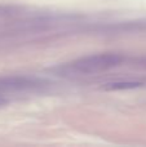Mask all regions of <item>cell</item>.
I'll return each mask as SVG.
<instances>
[{"label": "cell", "instance_id": "1", "mask_svg": "<svg viewBox=\"0 0 146 147\" xmlns=\"http://www.w3.org/2000/svg\"><path fill=\"white\" fill-rule=\"evenodd\" d=\"M123 61L124 57L119 53H98L75 59L71 63L66 65L64 69L72 74L88 75V74H97L113 69L120 65Z\"/></svg>", "mask_w": 146, "mask_h": 147}, {"label": "cell", "instance_id": "2", "mask_svg": "<svg viewBox=\"0 0 146 147\" xmlns=\"http://www.w3.org/2000/svg\"><path fill=\"white\" fill-rule=\"evenodd\" d=\"M41 80L30 76H1L0 78V93L3 92L25 90L40 86Z\"/></svg>", "mask_w": 146, "mask_h": 147}, {"label": "cell", "instance_id": "3", "mask_svg": "<svg viewBox=\"0 0 146 147\" xmlns=\"http://www.w3.org/2000/svg\"><path fill=\"white\" fill-rule=\"evenodd\" d=\"M144 85L140 81H115V83L106 84L105 86H102V89L105 90H128V89H137L141 88Z\"/></svg>", "mask_w": 146, "mask_h": 147}, {"label": "cell", "instance_id": "4", "mask_svg": "<svg viewBox=\"0 0 146 147\" xmlns=\"http://www.w3.org/2000/svg\"><path fill=\"white\" fill-rule=\"evenodd\" d=\"M13 12L12 7H0V16H7Z\"/></svg>", "mask_w": 146, "mask_h": 147}, {"label": "cell", "instance_id": "5", "mask_svg": "<svg viewBox=\"0 0 146 147\" xmlns=\"http://www.w3.org/2000/svg\"><path fill=\"white\" fill-rule=\"evenodd\" d=\"M135 63H136L137 66L146 69V56H145V57H140V58H137L136 61H135Z\"/></svg>", "mask_w": 146, "mask_h": 147}, {"label": "cell", "instance_id": "6", "mask_svg": "<svg viewBox=\"0 0 146 147\" xmlns=\"http://www.w3.org/2000/svg\"><path fill=\"white\" fill-rule=\"evenodd\" d=\"M5 103H7V99H4V98L0 97V106H1V105H5Z\"/></svg>", "mask_w": 146, "mask_h": 147}]
</instances>
